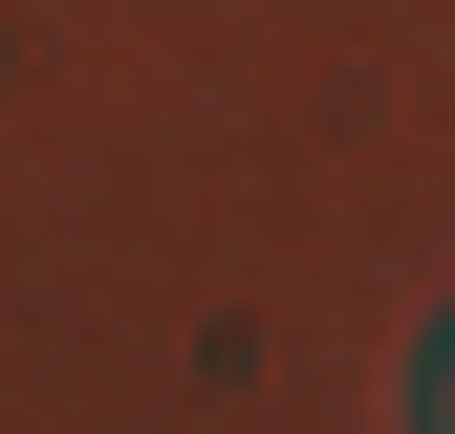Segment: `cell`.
<instances>
[{
	"label": "cell",
	"mask_w": 455,
	"mask_h": 434,
	"mask_svg": "<svg viewBox=\"0 0 455 434\" xmlns=\"http://www.w3.org/2000/svg\"><path fill=\"white\" fill-rule=\"evenodd\" d=\"M412 434H455V326H434V369H412Z\"/></svg>",
	"instance_id": "1"
}]
</instances>
